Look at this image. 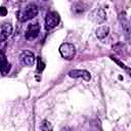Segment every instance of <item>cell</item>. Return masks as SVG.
<instances>
[{
	"instance_id": "cell-1",
	"label": "cell",
	"mask_w": 131,
	"mask_h": 131,
	"mask_svg": "<svg viewBox=\"0 0 131 131\" xmlns=\"http://www.w3.org/2000/svg\"><path fill=\"white\" fill-rule=\"evenodd\" d=\"M37 13H38V7L34 4H29L28 6H26L25 8L20 9L17 12V18L20 21H27L35 17Z\"/></svg>"
},
{
	"instance_id": "cell-2",
	"label": "cell",
	"mask_w": 131,
	"mask_h": 131,
	"mask_svg": "<svg viewBox=\"0 0 131 131\" xmlns=\"http://www.w3.org/2000/svg\"><path fill=\"white\" fill-rule=\"evenodd\" d=\"M59 52L63 58L71 60V59H73V57L76 54V48L71 43H62L59 46Z\"/></svg>"
},
{
	"instance_id": "cell-3",
	"label": "cell",
	"mask_w": 131,
	"mask_h": 131,
	"mask_svg": "<svg viewBox=\"0 0 131 131\" xmlns=\"http://www.w3.org/2000/svg\"><path fill=\"white\" fill-rule=\"evenodd\" d=\"M45 24L48 30L55 28L59 24V14L56 11H49L45 16Z\"/></svg>"
},
{
	"instance_id": "cell-4",
	"label": "cell",
	"mask_w": 131,
	"mask_h": 131,
	"mask_svg": "<svg viewBox=\"0 0 131 131\" xmlns=\"http://www.w3.org/2000/svg\"><path fill=\"white\" fill-rule=\"evenodd\" d=\"M89 18L96 24H101L106 19V13L103 8H95L90 12Z\"/></svg>"
},
{
	"instance_id": "cell-5",
	"label": "cell",
	"mask_w": 131,
	"mask_h": 131,
	"mask_svg": "<svg viewBox=\"0 0 131 131\" xmlns=\"http://www.w3.org/2000/svg\"><path fill=\"white\" fill-rule=\"evenodd\" d=\"M19 57H20L21 62H23L25 66H27V67H32V66L35 64L36 57H35L34 53L31 52V51H29V50L23 51V52L20 53V56H19Z\"/></svg>"
},
{
	"instance_id": "cell-6",
	"label": "cell",
	"mask_w": 131,
	"mask_h": 131,
	"mask_svg": "<svg viewBox=\"0 0 131 131\" xmlns=\"http://www.w3.org/2000/svg\"><path fill=\"white\" fill-rule=\"evenodd\" d=\"M40 33V26L39 24H30L26 31V38L28 40H33L38 37Z\"/></svg>"
},
{
	"instance_id": "cell-7",
	"label": "cell",
	"mask_w": 131,
	"mask_h": 131,
	"mask_svg": "<svg viewBox=\"0 0 131 131\" xmlns=\"http://www.w3.org/2000/svg\"><path fill=\"white\" fill-rule=\"evenodd\" d=\"M69 76L72 78H82L85 81H89L91 78L89 72H87L85 70H73V71L69 72Z\"/></svg>"
},
{
	"instance_id": "cell-8",
	"label": "cell",
	"mask_w": 131,
	"mask_h": 131,
	"mask_svg": "<svg viewBox=\"0 0 131 131\" xmlns=\"http://www.w3.org/2000/svg\"><path fill=\"white\" fill-rule=\"evenodd\" d=\"M12 33V26L10 24H3L1 27V32H0V39L2 42H4Z\"/></svg>"
},
{
	"instance_id": "cell-9",
	"label": "cell",
	"mask_w": 131,
	"mask_h": 131,
	"mask_svg": "<svg viewBox=\"0 0 131 131\" xmlns=\"http://www.w3.org/2000/svg\"><path fill=\"white\" fill-rule=\"evenodd\" d=\"M121 24H122L121 26H122V29H123V32H124L126 38L128 40H131V27L129 25V21L125 17H123V18H121Z\"/></svg>"
},
{
	"instance_id": "cell-10",
	"label": "cell",
	"mask_w": 131,
	"mask_h": 131,
	"mask_svg": "<svg viewBox=\"0 0 131 131\" xmlns=\"http://www.w3.org/2000/svg\"><path fill=\"white\" fill-rule=\"evenodd\" d=\"M108 32H110V28L107 26H101L96 30L95 34H96V37L99 40H102L108 35Z\"/></svg>"
},
{
	"instance_id": "cell-11",
	"label": "cell",
	"mask_w": 131,
	"mask_h": 131,
	"mask_svg": "<svg viewBox=\"0 0 131 131\" xmlns=\"http://www.w3.org/2000/svg\"><path fill=\"white\" fill-rule=\"evenodd\" d=\"M11 69V64L6 60V57L4 55V53H2V66H1V72H2V75L5 76L9 73Z\"/></svg>"
},
{
	"instance_id": "cell-12",
	"label": "cell",
	"mask_w": 131,
	"mask_h": 131,
	"mask_svg": "<svg viewBox=\"0 0 131 131\" xmlns=\"http://www.w3.org/2000/svg\"><path fill=\"white\" fill-rule=\"evenodd\" d=\"M41 129H42V131H52V126L48 121L44 120L41 124Z\"/></svg>"
},
{
	"instance_id": "cell-13",
	"label": "cell",
	"mask_w": 131,
	"mask_h": 131,
	"mask_svg": "<svg viewBox=\"0 0 131 131\" xmlns=\"http://www.w3.org/2000/svg\"><path fill=\"white\" fill-rule=\"evenodd\" d=\"M44 68H45L44 62L42 61V59L40 57H38V71H43Z\"/></svg>"
},
{
	"instance_id": "cell-14",
	"label": "cell",
	"mask_w": 131,
	"mask_h": 131,
	"mask_svg": "<svg viewBox=\"0 0 131 131\" xmlns=\"http://www.w3.org/2000/svg\"><path fill=\"white\" fill-rule=\"evenodd\" d=\"M6 13H7L6 8H5V7H1V8H0V14H1V16H5Z\"/></svg>"
},
{
	"instance_id": "cell-15",
	"label": "cell",
	"mask_w": 131,
	"mask_h": 131,
	"mask_svg": "<svg viewBox=\"0 0 131 131\" xmlns=\"http://www.w3.org/2000/svg\"><path fill=\"white\" fill-rule=\"evenodd\" d=\"M116 61H117V62H118V63H119V64H120V66H121L122 68H124V69H126V70L128 71V73H129V75L131 76V70H130V69H128V68H126V67H125V64H123V63H122V62H120L119 60H116Z\"/></svg>"
}]
</instances>
